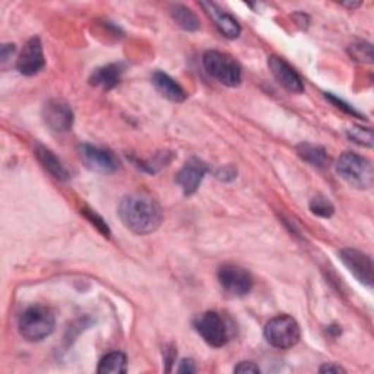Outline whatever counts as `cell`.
Wrapping results in <instances>:
<instances>
[{
    "label": "cell",
    "mask_w": 374,
    "mask_h": 374,
    "mask_svg": "<svg viewBox=\"0 0 374 374\" xmlns=\"http://www.w3.org/2000/svg\"><path fill=\"white\" fill-rule=\"evenodd\" d=\"M119 215L124 227L138 236H148L158 230L162 222V210L155 199L143 193L123 198Z\"/></svg>",
    "instance_id": "6da1fadb"
},
{
    "label": "cell",
    "mask_w": 374,
    "mask_h": 374,
    "mask_svg": "<svg viewBox=\"0 0 374 374\" xmlns=\"http://www.w3.org/2000/svg\"><path fill=\"white\" fill-rule=\"evenodd\" d=\"M56 318L53 311L44 306H32L27 308L19 318L18 329L24 339L30 342H40L53 334Z\"/></svg>",
    "instance_id": "7a4b0ae2"
},
{
    "label": "cell",
    "mask_w": 374,
    "mask_h": 374,
    "mask_svg": "<svg viewBox=\"0 0 374 374\" xmlns=\"http://www.w3.org/2000/svg\"><path fill=\"white\" fill-rule=\"evenodd\" d=\"M338 174L356 189H371L374 181L373 165L368 159L354 152H345L337 162Z\"/></svg>",
    "instance_id": "3957f363"
},
{
    "label": "cell",
    "mask_w": 374,
    "mask_h": 374,
    "mask_svg": "<svg viewBox=\"0 0 374 374\" xmlns=\"http://www.w3.org/2000/svg\"><path fill=\"white\" fill-rule=\"evenodd\" d=\"M206 72L225 87H239L241 82V69L237 61L221 52H206L203 54Z\"/></svg>",
    "instance_id": "277c9868"
},
{
    "label": "cell",
    "mask_w": 374,
    "mask_h": 374,
    "mask_svg": "<svg viewBox=\"0 0 374 374\" xmlns=\"http://www.w3.org/2000/svg\"><path fill=\"white\" fill-rule=\"evenodd\" d=\"M301 337L300 326L296 319L282 315L269 320L265 326V338L275 348L288 349L298 344Z\"/></svg>",
    "instance_id": "5b68a950"
},
{
    "label": "cell",
    "mask_w": 374,
    "mask_h": 374,
    "mask_svg": "<svg viewBox=\"0 0 374 374\" xmlns=\"http://www.w3.org/2000/svg\"><path fill=\"white\" fill-rule=\"evenodd\" d=\"M218 281L227 294L243 297L253 288V278L244 267L237 265H224L218 271Z\"/></svg>",
    "instance_id": "8992f818"
},
{
    "label": "cell",
    "mask_w": 374,
    "mask_h": 374,
    "mask_svg": "<svg viewBox=\"0 0 374 374\" xmlns=\"http://www.w3.org/2000/svg\"><path fill=\"white\" fill-rule=\"evenodd\" d=\"M195 327L203 341L215 348L224 346L230 338L224 319L215 311H206L200 315L195 322Z\"/></svg>",
    "instance_id": "52a82bcc"
},
{
    "label": "cell",
    "mask_w": 374,
    "mask_h": 374,
    "mask_svg": "<svg viewBox=\"0 0 374 374\" xmlns=\"http://www.w3.org/2000/svg\"><path fill=\"white\" fill-rule=\"evenodd\" d=\"M78 154L80 161L84 162L87 169L95 173H102V174H110L117 171L119 169V159L116 155L109 151V150H102L92 147V145L88 143H82L78 148Z\"/></svg>",
    "instance_id": "ba28073f"
},
{
    "label": "cell",
    "mask_w": 374,
    "mask_h": 374,
    "mask_svg": "<svg viewBox=\"0 0 374 374\" xmlns=\"http://www.w3.org/2000/svg\"><path fill=\"white\" fill-rule=\"evenodd\" d=\"M339 258L358 282L368 288L373 286L374 267L370 256L360 251H356V248H344V251L339 252Z\"/></svg>",
    "instance_id": "9c48e42d"
},
{
    "label": "cell",
    "mask_w": 374,
    "mask_h": 374,
    "mask_svg": "<svg viewBox=\"0 0 374 374\" xmlns=\"http://www.w3.org/2000/svg\"><path fill=\"white\" fill-rule=\"evenodd\" d=\"M44 66L46 59L43 44H41V40L38 37H32L27 41L24 49L20 50L16 60V68L23 75L32 76L37 75L40 71H43Z\"/></svg>",
    "instance_id": "30bf717a"
},
{
    "label": "cell",
    "mask_w": 374,
    "mask_h": 374,
    "mask_svg": "<svg viewBox=\"0 0 374 374\" xmlns=\"http://www.w3.org/2000/svg\"><path fill=\"white\" fill-rule=\"evenodd\" d=\"M44 123L54 133L69 132L73 126V111L66 102L60 99L49 101L43 110Z\"/></svg>",
    "instance_id": "8fae6325"
},
{
    "label": "cell",
    "mask_w": 374,
    "mask_h": 374,
    "mask_svg": "<svg viewBox=\"0 0 374 374\" xmlns=\"http://www.w3.org/2000/svg\"><path fill=\"white\" fill-rule=\"evenodd\" d=\"M267 66L271 69L274 78L278 80V84L286 91L293 94H301L304 91V84L300 75L282 57L271 56L267 59Z\"/></svg>",
    "instance_id": "7c38bea8"
},
{
    "label": "cell",
    "mask_w": 374,
    "mask_h": 374,
    "mask_svg": "<svg viewBox=\"0 0 374 374\" xmlns=\"http://www.w3.org/2000/svg\"><path fill=\"white\" fill-rule=\"evenodd\" d=\"M207 173V165L200 161L199 158H192L184 164V167L179 171L176 181L181 187V191L186 196L193 195Z\"/></svg>",
    "instance_id": "4fadbf2b"
},
{
    "label": "cell",
    "mask_w": 374,
    "mask_h": 374,
    "mask_svg": "<svg viewBox=\"0 0 374 374\" xmlns=\"http://www.w3.org/2000/svg\"><path fill=\"white\" fill-rule=\"evenodd\" d=\"M202 6L207 11V13L214 18L215 25L218 27L219 32L224 37L234 40L240 35L241 28H240L237 20L231 15H228L224 11H221L215 4H202Z\"/></svg>",
    "instance_id": "5bb4252c"
},
{
    "label": "cell",
    "mask_w": 374,
    "mask_h": 374,
    "mask_svg": "<svg viewBox=\"0 0 374 374\" xmlns=\"http://www.w3.org/2000/svg\"><path fill=\"white\" fill-rule=\"evenodd\" d=\"M152 84L162 97H165L170 101L183 102L187 97L183 87L180 84H177V82L171 76H169L167 73H164L161 71H157L152 75Z\"/></svg>",
    "instance_id": "9a60e30c"
},
{
    "label": "cell",
    "mask_w": 374,
    "mask_h": 374,
    "mask_svg": "<svg viewBox=\"0 0 374 374\" xmlns=\"http://www.w3.org/2000/svg\"><path fill=\"white\" fill-rule=\"evenodd\" d=\"M35 155L38 158V161L41 162V165L57 180L60 181H66L69 180V171L65 167V164L61 162L54 154L53 151L44 148V147H37L35 150Z\"/></svg>",
    "instance_id": "2e32d148"
},
{
    "label": "cell",
    "mask_w": 374,
    "mask_h": 374,
    "mask_svg": "<svg viewBox=\"0 0 374 374\" xmlns=\"http://www.w3.org/2000/svg\"><path fill=\"white\" fill-rule=\"evenodd\" d=\"M123 69L120 65H107L94 71L91 75V85L99 87L102 90H113L114 87L119 85V82L121 79Z\"/></svg>",
    "instance_id": "e0dca14e"
},
{
    "label": "cell",
    "mask_w": 374,
    "mask_h": 374,
    "mask_svg": "<svg viewBox=\"0 0 374 374\" xmlns=\"http://www.w3.org/2000/svg\"><path fill=\"white\" fill-rule=\"evenodd\" d=\"M297 154L301 159L308 162L313 167L325 169L329 165V157L325 151V148L319 147V145L313 143H300L297 147Z\"/></svg>",
    "instance_id": "ac0fdd59"
},
{
    "label": "cell",
    "mask_w": 374,
    "mask_h": 374,
    "mask_svg": "<svg viewBox=\"0 0 374 374\" xmlns=\"http://www.w3.org/2000/svg\"><path fill=\"white\" fill-rule=\"evenodd\" d=\"M171 16L176 20V24L183 28L184 31H198L200 28V20L196 13L183 5H173L171 6Z\"/></svg>",
    "instance_id": "d6986e66"
},
{
    "label": "cell",
    "mask_w": 374,
    "mask_h": 374,
    "mask_svg": "<svg viewBox=\"0 0 374 374\" xmlns=\"http://www.w3.org/2000/svg\"><path fill=\"white\" fill-rule=\"evenodd\" d=\"M128 370V360L126 356L120 351H114L107 354L106 357H102L97 371L101 374H120L126 373Z\"/></svg>",
    "instance_id": "ffe728a7"
},
{
    "label": "cell",
    "mask_w": 374,
    "mask_h": 374,
    "mask_svg": "<svg viewBox=\"0 0 374 374\" xmlns=\"http://www.w3.org/2000/svg\"><path fill=\"white\" fill-rule=\"evenodd\" d=\"M310 211L318 217L322 218H330L335 214V207L332 202L323 196H316L310 202Z\"/></svg>",
    "instance_id": "44dd1931"
},
{
    "label": "cell",
    "mask_w": 374,
    "mask_h": 374,
    "mask_svg": "<svg viewBox=\"0 0 374 374\" xmlns=\"http://www.w3.org/2000/svg\"><path fill=\"white\" fill-rule=\"evenodd\" d=\"M346 135H348V138L352 142L357 143V145H361V147H367V148L373 147V132H371V129L352 126V128L348 129Z\"/></svg>",
    "instance_id": "7402d4cb"
},
{
    "label": "cell",
    "mask_w": 374,
    "mask_h": 374,
    "mask_svg": "<svg viewBox=\"0 0 374 374\" xmlns=\"http://www.w3.org/2000/svg\"><path fill=\"white\" fill-rule=\"evenodd\" d=\"M349 54L360 64H373V47L368 43H357L349 47Z\"/></svg>",
    "instance_id": "603a6c76"
},
{
    "label": "cell",
    "mask_w": 374,
    "mask_h": 374,
    "mask_svg": "<svg viewBox=\"0 0 374 374\" xmlns=\"http://www.w3.org/2000/svg\"><path fill=\"white\" fill-rule=\"evenodd\" d=\"M82 212H84V215L92 222V225H95V227L98 228V230L102 233V236L110 237L109 225H107L106 222H104V219H102L99 215H97V214H95L94 211H91V210H84Z\"/></svg>",
    "instance_id": "cb8c5ba5"
},
{
    "label": "cell",
    "mask_w": 374,
    "mask_h": 374,
    "mask_svg": "<svg viewBox=\"0 0 374 374\" xmlns=\"http://www.w3.org/2000/svg\"><path fill=\"white\" fill-rule=\"evenodd\" d=\"M326 98H327V99H330L332 102H334L338 109H342L344 111H346V113H349V114H352V116H356V117H358V119H363V117H361V114H360L358 111H356V110L352 109L351 106H348V104H345L342 99H338L337 97L330 95V94H326Z\"/></svg>",
    "instance_id": "d4e9b609"
},
{
    "label": "cell",
    "mask_w": 374,
    "mask_h": 374,
    "mask_svg": "<svg viewBox=\"0 0 374 374\" xmlns=\"http://www.w3.org/2000/svg\"><path fill=\"white\" fill-rule=\"evenodd\" d=\"M236 373H240V374H244V373H251V374H256L259 373V367L255 364V363H251V361H243V363H239V366L234 368Z\"/></svg>",
    "instance_id": "484cf974"
},
{
    "label": "cell",
    "mask_w": 374,
    "mask_h": 374,
    "mask_svg": "<svg viewBox=\"0 0 374 374\" xmlns=\"http://www.w3.org/2000/svg\"><path fill=\"white\" fill-rule=\"evenodd\" d=\"M177 371H179V373H187V374H191V373H196L198 368H196L193 360H183V361L180 363V367H179Z\"/></svg>",
    "instance_id": "4316f807"
},
{
    "label": "cell",
    "mask_w": 374,
    "mask_h": 374,
    "mask_svg": "<svg viewBox=\"0 0 374 374\" xmlns=\"http://www.w3.org/2000/svg\"><path fill=\"white\" fill-rule=\"evenodd\" d=\"M217 177L224 181H231L236 179V171L231 167H225L217 173Z\"/></svg>",
    "instance_id": "83f0119b"
},
{
    "label": "cell",
    "mask_w": 374,
    "mask_h": 374,
    "mask_svg": "<svg viewBox=\"0 0 374 374\" xmlns=\"http://www.w3.org/2000/svg\"><path fill=\"white\" fill-rule=\"evenodd\" d=\"M320 373H345V370L341 367V366H337L334 363H329V364H325L319 368Z\"/></svg>",
    "instance_id": "f1b7e54d"
},
{
    "label": "cell",
    "mask_w": 374,
    "mask_h": 374,
    "mask_svg": "<svg viewBox=\"0 0 374 374\" xmlns=\"http://www.w3.org/2000/svg\"><path fill=\"white\" fill-rule=\"evenodd\" d=\"M13 53H15V46L13 44H5V46H2V50H0V59H2V61H6Z\"/></svg>",
    "instance_id": "f546056e"
},
{
    "label": "cell",
    "mask_w": 374,
    "mask_h": 374,
    "mask_svg": "<svg viewBox=\"0 0 374 374\" xmlns=\"http://www.w3.org/2000/svg\"><path fill=\"white\" fill-rule=\"evenodd\" d=\"M361 4H344V6H348V8H358Z\"/></svg>",
    "instance_id": "4dcf8cb0"
}]
</instances>
